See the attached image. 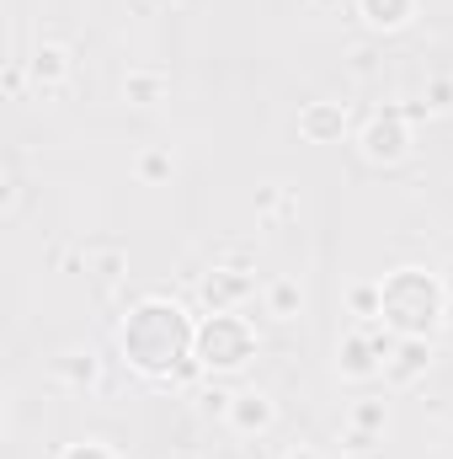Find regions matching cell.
I'll list each match as a JSON object with an SVG mask.
<instances>
[{"mask_svg": "<svg viewBox=\"0 0 453 459\" xmlns=\"http://www.w3.org/2000/svg\"><path fill=\"white\" fill-rule=\"evenodd\" d=\"M54 459H123V455H117L107 438H81V444H64Z\"/></svg>", "mask_w": 453, "mask_h": 459, "instance_id": "d6986e66", "label": "cell"}, {"mask_svg": "<svg viewBox=\"0 0 453 459\" xmlns=\"http://www.w3.org/2000/svg\"><path fill=\"white\" fill-rule=\"evenodd\" d=\"M341 134H346V102L321 97V102H304V108H299V139H310V144H337Z\"/></svg>", "mask_w": 453, "mask_h": 459, "instance_id": "9c48e42d", "label": "cell"}, {"mask_svg": "<svg viewBox=\"0 0 453 459\" xmlns=\"http://www.w3.org/2000/svg\"><path fill=\"white\" fill-rule=\"evenodd\" d=\"M427 363H432V342H427V337H400L395 352L384 358V385H389V390H411V385L427 374Z\"/></svg>", "mask_w": 453, "mask_h": 459, "instance_id": "ba28073f", "label": "cell"}, {"mask_svg": "<svg viewBox=\"0 0 453 459\" xmlns=\"http://www.w3.org/2000/svg\"><path fill=\"white\" fill-rule=\"evenodd\" d=\"M357 150L368 166H400L411 155V108H379L357 128Z\"/></svg>", "mask_w": 453, "mask_h": 459, "instance_id": "277c9868", "label": "cell"}, {"mask_svg": "<svg viewBox=\"0 0 453 459\" xmlns=\"http://www.w3.org/2000/svg\"><path fill=\"white\" fill-rule=\"evenodd\" d=\"M117 347L128 358V368L160 390H187L203 363H198V321L187 316L182 299L150 294L128 310V321L117 326Z\"/></svg>", "mask_w": 453, "mask_h": 459, "instance_id": "6da1fadb", "label": "cell"}, {"mask_svg": "<svg viewBox=\"0 0 453 459\" xmlns=\"http://www.w3.org/2000/svg\"><path fill=\"white\" fill-rule=\"evenodd\" d=\"M310 5H315V11H341L346 0H310Z\"/></svg>", "mask_w": 453, "mask_h": 459, "instance_id": "d4e9b609", "label": "cell"}, {"mask_svg": "<svg viewBox=\"0 0 453 459\" xmlns=\"http://www.w3.org/2000/svg\"><path fill=\"white\" fill-rule=\"evenodd\" d=\"M27 70H32L38 91H43V97H54L59 86H70L75 59H70V48H64V43H38V48H32V59H27Z\"/></svg>", "mask_w": 453, "mask_h": 459, "instance_id": "30bf717a", "label": "cell"}, {"mask_svg": "<svg viewBox=\"0 0 453 459\" xmlns=\"http://www.w3.org/2000/svg\"><path fill=\"white\" fill-rule=\"evenodd\" d=\"M171 171H176V155H171V144H150V150H139V160H133V177H139L144 187H155V182H171Z\"/></svg>", "mask_w": 453, "mask_h": 459, "instance_id": "9a60e30c", "label": "cell"}, {"mask_svg": "<svg viewBox=\"0 0 453 459\" xmlns=\"http://www.w3.org/2000/svg\"><path fill=\"white\" fill-rule=\"evenodd\" d=\"M373 444H379V433H363V428H346V438H341V449L357 459H373Z\"/></svg>", "mask_w": 453, "mask_h": 459, "instance_id": "44dd1931", "label": "cell"}, {"mask_svg": "<svg viewBox=\"0 0 453 459\" xmlns=\"http://www.w3.org/2000/svg\"><path fill=\"white\" fill-rule=\"evenodd\" d=\"M229 401H235V395H229L225 385H203V390H198V406H203V411H214V417H225Z\"/></svg>", "mask_w": 453, "mask_h": 459, "instance_id": "7402d4cb", "label": "cell"}, {"mask_svg": "<svg viewBox=\"0 0 453 459\" xmlns=\"http://www.w3.org/2000/svg\"><path fill=\"white\" fill-rule=\"evenodd\" d=\"M123 267H128V246H123V240H102V256H97V262L86 256V273H91L102 289H113L117 278H123Z\"/></svg>", "mask_w": 453, "mask_h": 459, "instance_id": "2e32d148", "label": "cell"}, {"mask_svg": "<svg viewBox=\"0 0 453 459\" xmlns=\"http://www.w3.org/2000/svg\"><path fill=\"white\" fill-rule=\"evenodd\" d=\"M245 294H256V278H251V273H240V267H225V262H214V267L198 278V299H203V310H209V316L235 310Z\"/></svg>", "mask_w": 453, "mask_h": 459, "instance_id": "5b68a950", "label": "cell"}, {"mask_svg": "<svg viewBox=\"0 0 453 459\" xmlns=\"http://www.w3.org/2000/svg\"><path fill=\"white\" fill-rule=\"evenodd\" d=\"M166 91H171V75L155 65H133L123 75V102H133V108H155V102H166Z\"/></svg>", "mask_w": 453, "mask_h": 459, "instance_id": "7c38bea8", "label": "cell"}, {"mask_svg": "<svg viewBox=\"0 0 453 459\" xmlns=\"http://www.w3.org/2000/svg\"><path fill=\"white\" fill-rule=\"evenodd\" d=\"M449 316V283L422 267H395L379 278V321L395 337H432Z\"/></svg>", "mask_w": 453, "mask_h": 459, "instance_id": "7a4b0ae2", "label": "cell"}, {"mask_svg": "<svg viewBox=\"0 0 453 459\" xmlns=\"http://www.w3.org/2000/svg\"><path fill=\"white\" fill-rule=\"evenodd\" d=\"M346 459H357V455H346Z\"/></svg>", "mask_w": 453, "mask_h": 459, "instance_id": "83f0119b", "label": "cell"}, {"mask_svg": "<svg viewBox=\"0 0 453 459\" xmlns=\"http://www.w3.org/2000/svg\"><path fill=\"white\" fill-rule=\"evenodd\" d=\"M261 310H267L278 326L299 321V316H304V283H299V278H272V283L261 289Z\"/></svg>", "mask_w": 453, "mask_h": 459, "instance_id": "4fadbf2b", "label": "cell"}, {"mask_svg": "<svg viewBox=\"0 0 453 459\" xmlns=\"http://www.w3.org/2000/svg\"><path fill=\"white\" fill-rule=\"evenodd\" d=\"M352 428L384 438V428H389V406H384V401H357V406H352Z\"/></svg>", "mask_w": 453, "mask_h": 459, "instance_id": "ac0fdd59", "label": "cell"}, {"mask_svg": "<svg viewBox=\"0 0 453 459\" xmlns=\"http://www.w3.org/2000/svg\"><path fill=\"white\" fill-rule=\"evenodd\" d=\"M251 358H256V326L245 316L225 310V316L198 321V363H203V374H235Z\"/></svg>", "mask_w": 453, "mask_h": 459, "instance_id": "3957f363", "label": "cell"}, {"mask_svg": "<svg viewBox=\"0 0 453 459\" xmlns=\"http://www.w3.org/2000/svg\"><path fill=\"white\" fill-rule=\"evenodd\" d=\"M288 459H326V455H321V449H294Z\"/></svg>", "mask_w": 453, "mask_h": 459, "instance_id": "484cf974", "label": "cell"}, {"mask_svg": "<svg viewBox=\"0 0 453 459\" xmlns=\"http://www.w3.org/2000/svg\"><path fill=\"white\" fill-rule=\"evenodd\" d=\"M352 310H357V321H379V283H357L352 294Z\"/></svg>", "mask_w": 453, "mask_h": 459, "instance_id": "ffe728a7", "label": "cell"}, {"mask_svg": "<svg viewBox=\"0 0 453 459\" xmlns=\"http://www.w3.org/2000/svg\"><path fill=\"white\" fill-rule=\"evenodd\" d=\"M422 0H357V16L368 32H406L416 22Z\"/></svg>", "mask_w": 453, "mask_h": 459, "instance_id": "8fae6325", "label": "cell"}, {"mask_svg": "<svg viewBox=\"0 0 453 459\" xmlns=\"http://www.w3.org/2000/svg\"><path fill=\"white\" fill-rule=\"evenodd\" d=\"M225 422L240 438H261V433H272V422H278V401H272L267 390H235Z\"/></svg>", "mask_w": 453, "mask_h": 459, "instance_id": "52a82bcc", "label": "cell"}, {"mask_svg": "<svg viewBox=\"0 0 453 459\" xmlns=\"http://www.w3.org/2000/svg\"><path fill=\"white\" fill-rule=\"evenodd\" d=\"M176 459H192V455H176Z\"/></svg>", "mask_w": 453, "mask_h": 459, "instance_id": "4316f807", "label": "cell"}, {"mask_svg": "<svg viewBox=\"0 0 453 459\" xmlns=\"http://www.w3.org/2000/svg\"><path fill=\"white\" fill-rule=\"evenodd\" d=\"M453 113V75H438L427 81L422 102H411V117H449Z\"/></svg>", "mask_w": 453, "mask_h": 459, "instance_id": "e0dca14e", "label": "cell"}, {"mask_svg": "<svg viewBox=\"0 0 453 459\" xmlns=\"http://www.w3.org/2000/svg\"><path fill=\"white\" fill-rule=\"evenodd\" d=\"M54 374L70 385V390H97L102 385V358L86 347V352H64V358H54Z\"/></svg>", "mask_w": 453, "mask_h": 459, "instance_id": "5bb4252c", "label": "cell"}, {"mask_svg": "<svg viewBox=\"0 0 453 459\" xmlns=\"http://www.w3.org/2000/svg\"><path fill=\"white\" fill-rule=\"evenodd\" d=\"M352 75L363 81V75H373V48L363 43V48H352Z\"/></svg>", "mask_w": 453, "mask_h": 459, "instance_id": "603a6c76", "label": "cell"}, {"mask_svg": "<svg viewBox=\"0 0 453 459\" xmlns=\"http://www.w3.org/2000/svg\"><path fill=\"white\" fill-rule=\"evenodd\" d=\"M337 374L352 385H368V379H384V352L373 347V337L363 326H352L337 342Z\"/></svg>", "mask_w": 453, "mask_h": 459, "instance_id": "8992f818", "label": "cell"}, {"mask_svg": "<svg viewBox=\"0 0 453 459\" xmlns=\"http://www.w3.org/2000/svg\"><path fill=\"white\" fill-rule=\"evenodd\" d=\"M5 91L21 97V59H11V70H5Z\"/></svg>", "mask_w": 453, "mask_h": 459, "instance_id": "cb8c5ba5", "label": "cell"}]
</instances>
